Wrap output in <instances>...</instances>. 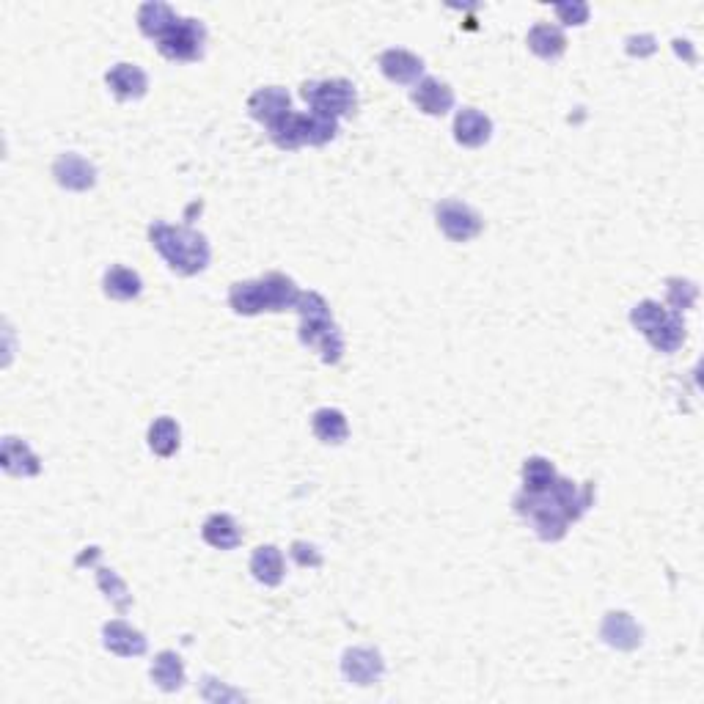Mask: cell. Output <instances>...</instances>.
Segmentation results:
<instances>
[{
	"mask_svg": "<svg viewBox=\"0 0 704 704\" xmlns=\"http://www.w3.org/2000/svg\"><path fill=\"white\" fill-rule=\"evenodd\" d=\"M490 135H493V121L487 113L476 108L457 110V116H454V138H457V143L468 146V149H476V146H484L490 141Z\"/></svg>",
	"mask_w": 704,
	"mask_h": 704,
	"instance_id": "cell-14",
	"label": "cell"
},
{
	"mask_svg": "<svg viewBox=\"0 0 704 704\" xmlns=\"http://www.w3.org/2000/svg\"><path fill=\"white\" fill-rule=\"evenodd\" d=\"M292 559H295L300 567H319V564H322V556L317 553V548L308 545V542H295V545H292Z\"/></svg>",
	"mask_w": 704,
	"mask_h": 704,
	"instance_id": "cell-33",
	"label": "cell"
},
{
	"mask_svg": "<svg viewBox=\"0 0 704 704\" xmlns=\"http://www.w3.org/2000/svg\"><path fill=\"white\" fill-rule=\"evenodd\" d=\"M413 102L427 116H443L454 108V91L438 77H421L413 88Z\"/></svg>",
	"mask_w": 704,
	"mask_h": 704,
	"instance_id": "cell-16",
	"label": "cell"
},
{
	"mask_svg": "<svg viewBox=\"0 0 704 704\" xmlns=\"http://www.w3.org/2000/svg\"><path fill=\"white\" fill-rule=\"evenodd\" d=\"M248 110H251L253 119L270 127L273 121L284 119L286 113H292V97L281 86L259 88L248 97Z\"/></svg>",
	"mask_w": 704,
	"mask_h": 704,
	"instance_id": "cell-13",
	"label": "cell"
},
{
	"mask_svg": "<svg viewBox=\"0 0 704 704\" xmlns=\"http://www.w3.org/2000/svg\"><path fill=\"white\" fill-rule=\"evenodd\" d=\"M669 314V308L660 306L658 300H641V303L630 311V322H633V328L641 330L649 339V336L669 319Z\"/></svg>",
	"mask_w": 704,
	"mask_h": 704,
	"instance_id": "cell-28",
	"label": "cell"
},
{
	"mask_svg": "<svg viewBox=\"0 0 704 704\" xmlns=\"http://www.w3.org/2000/svg\"><path fill=\"white\" fill-rule=\"evenodd\" d=\"M102 289H105V295H108L110 300L127 303V300H135V297L141 295L143 281L141 275L135 273V270H130V267L113 264L108 273H105V278H102Z\"/></svg>",
	"mask_w": 704,
	"mask_h": 704,
	"instance_id": "cell-23",
	"label": "cell"
},
{
	"mask_svg": "<svg viewBox=\"0 0 704 704\" xmlns=\"http://www.w3.org/2000/svg\"><path fill=\"white\" fill-rule=\"evenodd\" d=\"M270 138L278 149L295 152L300 146H322V143L333 141L339 135V121L322 116V113H286L284 119L273 121L270 127Z\"/></svg>",
	"mask_w": 704,
	"mask_h": 704,
	"instance_id": "cell-4",
	"label": "cell"
},
{
	"mask_svg": "<svg viewBox=\"0 0 704 704\" xmlns=\"http://www.w3.org/2000/svg\"><path fill=\"white\" fill-rule=\"evenodd\" d=\"M559 473L553 468V462L545 457H528L523 465V493L542 495L548 493L550 487L556 484Z\"/></svg>",
	"mask_w": 704,
	"mask_h": 704,
	"instance_id": "cell-26",
	"label": "cell"
},
{
	"mask_svg": "<svg viewBox=\"0 0 704 704\" xmlns=\"http://www.w3.org/2000/svg\"><path fill=\"white\" fill-rule=\"evenodd\" d=\"M251 572L253 578L264 583V586H278V583L284 581L286 572L284 553L275 548V545H259L251 556Z\"/></svg>",
	"mask_w": 704,
	"mask_h": 704,
	"instance_id": "cell-22",
	"label": "cell"
},
{
	"mask_svg": "<svg viewBox=\"0 0 704 704\" xmlns=\"http://www.w3.org/2000/svg\"><path fill=\"white\" fill-rule=\"evenodd\" d=\"M97 581H99V589L105 592V597H108L110 603L116 605L119 611H127L132 603V597L127 594V586L119 581V575L113 570H105V567H99L97 570Z\"/></svg>",
	"mask_w": 704,
	"mask_h": 704,
	"instance_id": "cell-30",
	"label": "cell"
},
{
	"mask_svg": "<svg viewBox=\"0 0 704 704\" xmlns=\"http://www.w3.org/2000/svg\"><path fill=\"white\" fill-rule=\"evenodd\" d=\"M53 176L58 185L66 187V190H77V193L91 190V187L97 185V168H94V163H88L86 157H80L75 152H66L55 160Z\"/></svg>",
	"mask_w": 704,
	"mask_h": 704,
	"instance_id": "cell-9",
	"label": "cell"
},
{
	"mask_svg": "<svg viewBox=\"0 0 704 704\" xmlns=\"http://www.w3.org/2000/svg\"><path fill=\"white\" fill-rule=\"evenodd\" d=\"M303 99L308 102V108L330 119H344L358 108V91L350 80L344 77H330V80H311L303 86Z\"/></svg>",
	"mask_w": 704,
	"mask_h": 704,
	"instance_id": "cell-5",
	"label": "cell"
},
{
	"mask_svg": "<svg viewBox=\"0 0 704 704\" xmlns=\"http://www.w3.org/2000/svg\"><path fill=\"white\" fill-rule=\"evenodd\" d=\"M0 462H3V471L11 476H36L42 471V462L33 454L31 446L20 438H3L0 446Z\"/></svg>",
	"mask_w": 704,
	"mask_h": 704,
	"instance_id": "cell-18",
	"label": "cell"
},
{
	"mask_svg": "<svg viewBox=\"0 0 704 704\" xmlns=\"http://www.w3.org/2000/svg\"><path fill=\"white\" fill-rule=\"evenodd\" d=\"M600 636L605 638V644H611L616 649H636L641 644V638H644V630L625 611H611V614H605Z\"/></svg>",
	"mask_w": 704,
	"mask_h": 704,
	"instance_id": "cell-17",
	"label": "cell"
},
{
	"mask_svg": "<svg viewBox=\"0 0 704 704\" xmlns=\"http://www.w3.org/2000/svg\"><path fill=\"white\" fill-rule=\"evenodd\" d=\"M300 314V341L306 347H314L325 363H339L344 355V336L339 325L333 322L330 306L319 292H300L295 303Z\"/></svg>",
	"mask_w": 704,
	"mask_h": 704,
	"instance_id": "cell-3",
	"label": "cell"
},
{
	"mask_svg": "<svg viewBox=\"0 0 704 704\" xmlns=\"http://www.w3.org/2000/svg\"><path fill=\"white\" fill-rule=\"evenodd\" d=\"M311 429H314V435H317L322 443H328V446H339V443H344L347 435H350L347 418H344V413L336 410V407H319L317 413H314V418H311Z\"/></svg>",
	"mask_w": 704,
	"mask_h": 704,
	"instance_id": "cell-24",
	"label": "cell"
},
{
	"mask_svg": "<svg viewBox=\"0 0 704 704\" xmlns=\"http://www.w3.org/2000/svg\"><path fill=\"white\" fill-rule=\"evenodd\" d=\"M179 20L182 17L168 3H160V0H149L138 9V28H141L143 36H149L154 42H160Z\"/></svg>",
	"mask_w": 704,
	"mask_h": 704,
	"instance_id": "cell-19",
	"label": "cell"
},
{
	"mask_svg": "<svg viewBox=\"0 0 704 704\" xmlns=\"http://www.w3.org/2000/svg\"><path fill=\"white\" fill-rule=\"evenodd\" d=\"M380 69L396 86H410V83H418L421 75H424V61L416 53H410V50L391 47V50H385L380 55Z\"/></svg>",
	"mask_w": 704,
	"mask_h": 704,
	"instance_id": "cell-11",
	"label": "cell"
},
{
	"mask_svg": "<svg viewBox=\"0 0 704 704\" xmlns=\"http://www.w3.org/2000/svg\"><path fill=\"white\" fill-rule=\"evenodd\" d=\"M515 509L517 515H523L531 520V526L537 531L539 539L545 542H556L567 534V526L570 520L564 515V509L559 506V501L553 498V493H542V495H531V493H520L515 498Z\"/></svg>",
	"mask_w": 704,
	"mask_h": 704,
	"instance_id": "cell-6",
	"label": "cell"
},
{
	"mask_svg": "<svg viewBox=\"0 0 704 704\" xmlns=\"http://www.w3.org/2000/svg\"><path fill=\"white\" fill-rule=\"evenodd\" d=\"M179 424L174 418L160 416L154 418V424L149 427V449L157 454V457H171L179 449Z\"/></svg>",
	"mask_w": 704,
	"mask_h": 704,
	"instance_id": "cell-27",
	"label": "cell"
},
{
	"mask_svg": "<svg viewBox=\"0 0 704 704\" xmlns=\"http://www.w3.org/2000/svg\"><path fill=\"white\" fill-rule=\"evenodd\" d=\"M152 682L168 693L179 691L185 685V663H182V658L171 649H163L152 663Z\"/></svg>",
	"mask_w": 704,
	"mask_h": 704,
	"instance_id": "cell-25",
	"label": "cell"
},
{
	"mask_svg": "<svg viewBox=\"0 0 704 704\" xmlns=\"http://www.w3.org/2000/svg\"><path fill=\"white\" fill-rule=\"evenodd\" d=\"M435 220H438L440 231H443L451 242H471L473 237H479L484 229L482 215L473 207H468V204L454 201V198L440 201L438 207H435Z\"/></svg>",
	"mask_w": 704,
	"mask_h": 704,
	"instance_id": "cell-8",
	"label": "cell"
},
{
	"mask_svg": "<svg viewBox=\"0 0 704 704\" xmlns=\"http://www.w3.org/2000/svg\"><path fill=\"white\" fill-rule=\"evenodd\" d=\"M556 9V14H559V20L564 22V25H583V22L589 20V6L586 3H556L553 6Z\"/></svg>",
	"mask_w": 704,
	"mask_h": 704,
	"instance_id": "cell-32",
	"label": "cell"
},
{
	"mask_svg": "<svg viewBox=\"0 0 704 704\" xmlns=\"http://www.w3.org/2000/svg\"><path fill=\"white\" fill-rule=\"evenodd\" d=\"M682 341H685V322H682L677 311H671L669 319L649 336V344L658 352H677L682 347Z\"/></svg>",
	"mask_w": 704,
	"mask_h": 704,
	"instance_id": "cell-29",
	"label": "cell"
},
{
	"mask_svg": "<svg viewBox=\"0 0 704 704\" xmlns=\"http://www.w3.org/2000/svg\"><path fill=\"white\" fill-rule=\"evenodd\" d=\"M105 83L116 94V99L121 102H130V99H141L149 91V77L143 72L141 66L135 64H116L110 66V72L105 75Z\"/></svg>",
	"mask_w": 704,
	"mask_h": 704,
	"instance_id": "cell-15",
	"label": "cell"
},
{
	"mask_svg": "<svg viewBox=\"0 0 704 704\" xmlns=\"http://www.w3.org/2000/svg\"><path fill=\"white\" fill-rule=\"evenodd\" d=\"M341 671H344V677L350 682H355V685H372V682H377L383 677L385 663L377 649L355 647L344 652Z\"/></svg>",
	"mask_w": 704,
	"mask_h": 704,
	"instance_id": "cell-10",
	"label": "cell"
},
{
	"mask_svg": "<svg viewBox=\"0 0 704 704\" xmlns=\"http://www.w3.org/2000/svg\"><path fill=\"white\" fill-rule=\"evenodd\" d=\"M528 50L534 55H539L542 61H556L567 50V36L561 31L559 25H550V22H537L531 31H528Z\"/></svg>",
	"mask_w": 704,
	"mask_h": 704,
	"instance_id": "cell-20",
	"label": "cell"
},
{
	"mask_svg": "<svg viewBox=\"0 0 704 704\" xmlns=\"http://www.w3.org/2000/svg\"><path fill=\"white\" fill-rule=\"evenodd\" d=\"M300 289L284 273H267L256 281H240L229 289V306L242 317H256L262 311L278 314L295 308Z\"/></svg>",
	"mask_w": 704,
	"mask_h": 704,
	"instance_id": "cell-2",
	"label": "cell"
},
{
	"mask_svg": "<svg viewBox=\"0 0 704 704\" xmlns=\"http://www.w3.org/2000/svg\"><path fill=\"white\" fill-rule=\"evenodd\" d=\"M207 44V28L204 22L193 17H182L171 31L157 42V50L171 61H198L204 55Z\"/></svg>",
	"mask_w": 704,
	"mask_h": 704,
	"instance_id": "cell-7",
	"label": "cell"
},
{
	"mask_svg": "<svg viewBox=\"0 0 704 704\" xmlns=\"http://www.w3.org/2000/svg\"><path fill=\"white\" fill-rule=\"evenodd\" d=\"M149 242L174 273L196 275L201 270H207L212 251H209V242L201 231L154 220L149 226Z\"/></svg>",
	"mask_w": 704,
	"mask_h": 704,
	"instance_id": "cell-1",
	"label": "cell"
},
{
	"mask_svg": "<svg viewBox=\"0 0 704 704\" xmlns=\"http://www.w3.org/2000/svg\"><path fill=\"white\" fill-rule=\"evenodd\" d=\"M102 644L108 652L119 655V658H138L146 652V638L141 630H135L127 625L124 619H113L102 627Z\"/></svg>",
	"mask_w": 704,
	"mask_h": 704,
	"instance_id": "cell-12",
	"label": "cell"
},
{
	"mask_svg": "<svg viewBox=\"0 0 704 704\" xmlns=\"http://www.w3.org/2000/svg\"><path fill=\"white\" fill-rule=\"evenodd\" d=\"M201 537L207 545L218 550H234L242 542V531L237 526V520L231 515H223V512H215L204 520V528H201Z\"/></svg>",
	"mask_w": 704,
	"mask_h": 704,
	"instance_id": "cell-21",
	"label": "cell"
},
{
	"mask_svg": "<svg viewBox=\"0 0 704 704\" xmlns=\"http://www.w3.org/2000/svg\"><path fill=\"white\" fill-rule=\"evenodd\" d=\"M666 292H669L671 311H677V314H682L685 308H693L696 297H699V289H696V284H693V281H682V278H669Z\"/></svg>",
	"mask_w": 704,
	"mask_h": 704,
	"instance_id": "cell-31",
	"label": "cell"
}]
</instances>
